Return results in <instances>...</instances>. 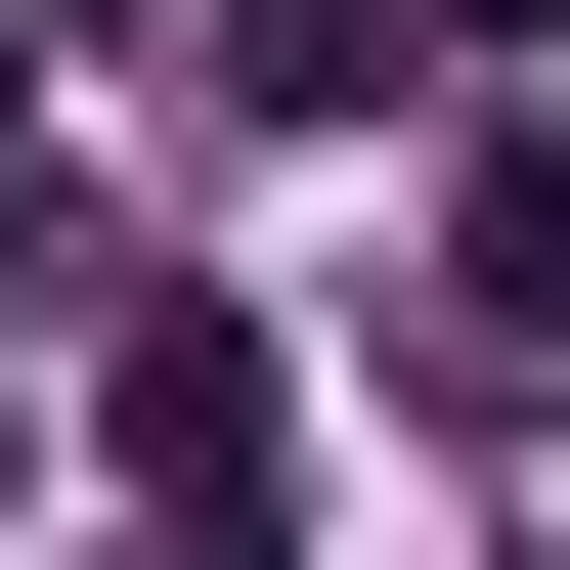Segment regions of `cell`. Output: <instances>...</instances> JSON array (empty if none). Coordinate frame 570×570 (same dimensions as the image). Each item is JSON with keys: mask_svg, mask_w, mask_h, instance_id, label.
Masks as SVG:
<instances>
[{"mask_svg": "<svg viewBox=\"0 0 570 570\" xmlns=\"http://www.w3.org/2000/svg\"><path fill=\"white\" fill-rule=\"evenodd\" d=\"M0 45H219V0H0Z\"/></svg>", "mask_w": 570, "mask_h": 570, "instance_id": "2", "label": "cell"}, {"mask_svg": "<svg viewBox=\"0 0 570 570\" xmlns=\"http://www.w3.org/2000/svg\"><path fill=\"white\" fill-rule=\"evenodd\" d=\"M439 395H570V176H527V132L439 176Z\"/></svg>", "mask_w": 570, "mask_h": 570, "instance_id": "1", "label": "cell"}]
</instances>
